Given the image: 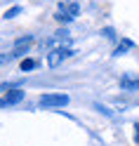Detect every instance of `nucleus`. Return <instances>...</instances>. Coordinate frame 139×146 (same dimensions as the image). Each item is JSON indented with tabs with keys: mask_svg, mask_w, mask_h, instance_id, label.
<instances>
[{
	"mask_svg": "<svg viewBox=\"0 0 139 146\" xmlns=\"http://www.w3.org/2000/svg\"><path fill=\"white\" fill-rule=\"evenodd\" d=\"M38 104L43 108H61L69 104V94H61V92H47L38 99Z\"/></svg>",
	"mask_w": 139,
	"mask_h": 146,
	"instance_id": "1",
	"label": "nucleus"
},
{
	"mask_svg": "<svg viewBox=\"0 0 139 146\" xmlns=\"http://www.w3.org/2000/svg\"><path fill=\"white\" fill-rule=\"evenodd\" d=\"M78 10H80L78 5H59L54 19H57L59 24H69V21H73V19L78 17Z\"/></svg>",
	"mask_w": 139,
	"mask_h": 146,
	"instance_id": "2",
	"label": "nucleus"
},
{
	"mask_svg": "<svg viewBox=\"0 0 139 146\" xmlns=\"http://www.w3.org/2000/svg\"><path fill=\"white\" fill-rule=\"evenodd\" d=\"M24 97H26V92H24V90H19V87H14V90H10V92H5L3 97H0V108L19 104V102H21Z\"/></svg>",
	"mask_w": 139,
	"mask_h": 146,
	"instance_id": "3",
	"label": "nucleus"
},
{
	"mask_svg": "<svg viewBox=\"0 0 139 146\" xmlns=\"http://www.w3.org/2000/svg\"><path fill=\"white\" fill-rule=\"evenodd\" d=\"M71 54H73V52L66 50V47H57V50H52V52L47 54V66H50V68H57L64 59H69V57H71Z\"/></svg>",
	"mask_w": 139,
	"mask_h": 146,
	"instance_id": "4",
	"label": "nucleus"
},
{
	"mask_svg": "<svg viewBox=\"0 0 139 146\" xmlns=\"http://www.w3.org/2000/svg\"><path fill=\"white\" fill-rule=\"evenodd\" d=\"M120 87L123 90H139V80H132L130 76H125L123 80H120Z\"/></svg>",
	"mask_w": 139,
	"mask_h": 146,
	"instance_id": "5",
	"label": "nucleus"
},
{
	"mask_svg": "<svg viewBox=\"0 0 139 146\" xmlns=\"http://www.w3.org/2000/svg\"><path fill=\"white\" fill-rule=\"evenodd\" d=\"M35 66H38V64H35L33 59H24V61H21V73H29V71H33Z\"/></svg>",
	"mask_w": 139,
	"mask_h": 146,
	"instance_id": "6",
	"label": "nucleus"
},
{
	"mask_svg": "<svg viewBox=\"0 0 139 146\" xmlns=\"http://www.w3.org/2000/svg\"><path fill=\"white\" fill-rule=\"evenodd\" d=\"M17 14H21V7H19V5H14V7H10V10H7V12L3 14V17H5V19H14Z\"/></svg>",
	"mask_w": 139,
	"mask_h": 146,
	"instance_id": "7",
	"label": "nucleus"
},
{
	"mask_svg": "<svg viewBox=\"0 0 139 146\" xmlns=\"http://www.w3.org/2000/svg\"><path fill=\"white\" fill-rule=\"evenodd\" d=\"M31 42H33V38H31V35H24V38H17L14 47H26V45H31Z\"/></svg>",
	"mask_w": 139,
	"mask_h": 146,
	"instance_id": "8",
	"label": "nucleus"
},
{
	"mask_svg": "<svg viewBox=\"0 0 139 146\" xmlns=\"http://www.w3.org/2000/svg\"><path fill=\"white\" fill-rule=\"evenodd\" d=\"M69 38H71V33L66 29H59L57 33H54V40H69Z\"/></svg>",
	"mask_w": 139,
	"mask_h": 146,
	"instance_id": "9",
	"label": "nucleus"
},
{
	"mask_svg": "<svg viewBox=\"0 0 139 146\" xmlns=\"http://www.w3.org/2000/svg\"><path fill=\"white\" fill-rule=\"evenodd\" d=\"M12 59H17L14 52H10V54H0V64H7V61H12Z\"/></svg>",
	"mask_w": 139,
	"mask_h": 146,
	"instance_id": "10",
	"label": "nucleus"
},
{
	"mask_svg": "<svg viewBox=\"0 0 139 146\" xmlns=\"http://www.w3.org/2000/svg\"><path fill=\"white\" fill-rule=\"evenodd\" d=\"M134 141H137V144H139V123H137V125H134Z\"/></svg>",
	"mask_w": 139,
	"mask_h": 146,
	"instance_id": "11",
	"label": "nucleus"
}]
</instances>
